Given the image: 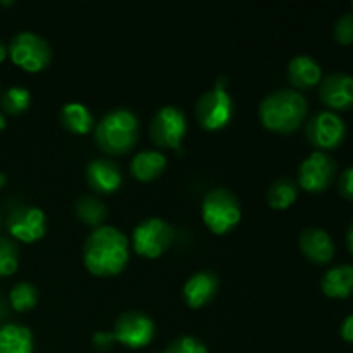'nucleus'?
<instances>
[{
	"label": "nucleus",
	"mask_w": 353,
	"mask_h": 353,
	"mask_svg": "<svg viewBox=\"0 0 353 353\" xmlns=\"http://www.w3.org/2000/svg\"><path fill=\"white\" fill-rule=\"evenodd\" d=\"M130 243L123 231L114 226H100L90 233L83 247L86 269L95 276H116L126 268Z\"/></svg>",
	"instance_id": "obj_1"
},
{
	"label": "nucleus",
	"mask_w": 353,
	"mask_h": 353,
	"mask_svg": "<svg viewBox=\"0 0 353 353\" xmlns=\"http://www.w3.org/2000/svg\"><path fill=\"white\" fill-rule=\"evenodd\" d=\"M309 103L296 90L283 88L269 93L259 105V117L268 130L292 133L305 119Z\"/></svg>",
	"instance_id": "obj_2"
},
{
	"label": "nucleus",
	"mask_w": 353,
	"mask_h": 353,
	"mask_svg": "<svg viewBox=\"0 0 353 353\" xmlns=\"http://www.w3.org/2000/svg\"><path fill=\"white\" fill-rule=\"evenodd\" d=\"M138 117L130 109H114L95 124L97 145L110 155L128 154L138 141Z\"/></svg>",
	"instance_id": "obj_3"
},
{
	"label": "nucleus",
	"mask_w": 353,
	"mask_h": 353,
	"mask_svg": "<svg viewBox=\"0 0 353 353\" xmlns=\"http://www.w3.org/2000/svg\"><path fill=\"white\" fill-rule=\"evenodd\" d=\"M202 217L212 233L224 234L233 230L241 219V207L233 192L214 188L202 202Z\"/></svg>",
	"instance_id": "obj_4"
},
{
	"label": "nucleus",
	"mask_w": 353,
	"mask_h": 353,
	"mask_svg": "<svg viewBox=\"0 0 353 353\" xmlns=\"http://www.w3.org/2000/svg\"><path fill=\"white\" fill-rule=\"evenodd\" d=\"M7 50L14 64L28 72L43 71L54 55L50 43L33 31H21L14 34Z\"/></svg>",
	"instance_id": "obj_5"
},
{
	"label": "nucleus",
	"mask_w": 353,
	"mask_h": 353,
	"mask_svg": "<svg viewBox=\"0 0 353 353\" xmlns=\"http://www.w3.org/2000/svg\"><path fill=\"white\" fill-rule=\"evenodd\" d=\"M226 86V78H219L216 86L203 93L196 102V121L205 130H223L233 117V99L228 93Z\"/></svg>",
	"instance_id": "obj_6"
},
{
	"label": "nucleus",
	"mask_w": 353,
	"mask_h": 353,
	"mask_svg": "<svg viewBox=\"0 0 353 353\" xmlns=\"http://www.w3.org/2000/svg\"><path fill=\"white\" fill-rule=\"evenodd\" d=\"M174 240V231L161 217L143 219L133 230V248L143 257L155 259L164 254Z\"/></svg>",
	"instance_id": "obj_7"
},
{
	"label": "nucleus",
	"mask_w": 353,
	"mask_h": 353,
	"mask_svg": "<svg viewBox=\"0 0 353 353\" xmlns=\"http://www.w3.org/2000/svg\"><path fill=\"white\" fill-rule=\"evenodd\" d=\"M185 134L186 116L179 107L165 105L152 117L150 138L159 147L181 150V141Z\"/></svg>",
	"instance_id": "obj_8"
},
{
	"label": "nucleus",
	"mask_w": 353,
	"mask_h": 353,
	"mask_svg": "<svg viewBox=\"0 0 353 353\" xmlns=\"http://www.w3.org/2000/svg\"><path fill=\"white\" fill-rule=\"evenodd\" d=\"M307 140L316 148L323 150H333L343 143L347 137V126L341 116L333 110H321L314 114L305 126Z\"/></svg>",
	"instance_id": "obj_9"
},
{
	"label": "nucleus",
	"mask_w": 353,
	"mask_h": 353,
	"mask_svg": "<svg viewBox=\"0 0 353 353\" xmlns=\"http://www.w3.org/2000/svg\"><path fill=\"white\" fill-rule=\"evenodd\" d=\"M154 321L140 310H128L121 314L114 324V341H121L130 348H143L154 338Z\"/></svg>",
	"instance_id": "obj_10"
},
{
	"label": "nucleus",
	"mask_w": 353,
	"mask_h": 353,
	"mask_svg": "<svg viewBox=\"0 0 353 353\" xmlns=\"http://www.w3.org/2000/svg\"><path fill=\"white\" fill-rule=\"evenodd\" d=\"M336 176V161L326 152H312L299 168V183L310 193H321Z\"/></svg>",
	"instance_id": "obj_11"
},
{
	"label": "nucleus",
	"mask_w": 353,
	"mask_h": 353,
	"mask_svg": "<svg viewBox=\"0 0 353 353\" xmlns=\"http://www.w3.org/2000/svg\"><path fill=\"white\" fill-rule=\"evenodd\" d=\"M7 230H9L10 236L16 240L33 243L47 233V217L40 207H14L7 216Z\"/></svg>",
	"instance_id": "obj_12"
},
{
	"label": "nucleus",
	"mask_w": 353,
	"mask_h": 353,
	"mask_svg": "<svg viewBox=\"0 0 353 353\" xmlns=\"http://www.w3.org/2000/svg\"><path fill=\"white\" fill-rule=\"evenodd\" d=\"M319 97L324 105L333 110L353 107V76L347 72H331L321 81Z\"/></svg>",
	"instance_id": "obj_13"
},
{
	"label": "nucleus",
	"mask_w": 353,
	"mask_h": 353,
	"mask_svg": "<svg viewBox=\"0 0 353 353\" xmlns=\"http://www.w3.org/2000/svg\"><path fill=\"white\" fill-rule=\"evenodd\" d=\"M86 181L97 193H114L123 185V171L110 159H93L86 165Z\"/></svg>",
	"instance_id": "obj_14"
},
{
	"label": "nucleus",
	"mask_w": 353,
	"mask_h": 353,
	"mask_svg": "<svg viewBox=\"0 0 353 353\" xmlns=\"http://www.w3.org/2000/svg\"><path fill=\"white\" fill-rule=\"evenodd\" d=\"M302 254L314 264H327L334 257V243L330 233L321 228H307L299 238Z\"/></svg>",
	"instance_id": "obj_15"
},
{
	"label": "nucleus",
	"mask_w": 353,
	"mask_h": 353,
	"mask_svg": "<svg viewBox=\"0 0 353 353\" xmlns=\"http://www.w3.org/2000/svg\"><path fill=\"white\" fill-rule=\"evenodd\" d=\"M217 290H219V276L214 271H199L185 283L183 296L192 309H199L207 305L216 296Z\"/></svg>",
	"instance_id": "obj_16"
},
{
	"label": "nucleus",
	"mask_w": 353,
	"mask_h": 353,
	"mask_svg": "<svg viewBox=\"0 0 353 353\" xmlns=\"http://www.w3.org/2000/svg\"><path fill=\"white\" fill-rule=\"evenodd\" d=\"M323 78L319 62L307 54L295 55L288 64V79L296 88H312Z\"/></svg>",
	"instance_id": "obj_17"
},
{
	"label": "nucleus",
	"mask_w": 353,
	"mask_h": 353,
	"mask_svg": "<svg viewBox=\"0 0 353 353\" xmlns=\"http://www.w3.org/2000/svg\"><path fill=\"white\" fill-rule=\"evenodd\" d=\"M323 293L330 299H347L353 293V265H334L327 269L321 281Z\"/></svg>",
	"instance_id": "obj_18"
},
{
	"label": "nucleus",
	"mask_w": 353,
	"mask_h": 353,
	"mask_svg": "<svg viewBox=\"0 0 353 353\" xmlns=\"http://www.w3.org/2000/svg\"><path fill=\"white\" fill-rule=\"evenodd\" d=\"M168 159L162 152L141 150L131 159V174L140 181H154L164 172Z\"/></svg>",
	"instance_id": "obj_19"
},
{
	"label": "nucleus",
	"mask_w": 353,
	"mask_h": 353,
	"mask_svg": "<svg viewBox=\"0 0 353 353\" xmlns=\"http://www.w3.org/2000/svg\"><path fill=\"white\" fill-rule=\"evenodd\" d=\"M0 353H33V333L23 324L0 327Z\"/></svg>",
	"instance_id": "obj_20"
},
{
	"label": "nucleus",
	"mask_w": 353,
	"mask_h": 353,
	"mask_svg": "<svg viewBox=\"0 0 353 353\" xmlns=\"http://www.w3.org/2000/svg\"><path fill=\"white\" fill-rule=\"evenodd\" d=\"M61 123L62 126L68 128L69 131L78 134H85L93 130L95 126V119L93 114L86 105L79 102H69L62 105L61 109Z\"/></svg>",
	"instance_id": "obj_21"
},
{
	"label": "nucleus",
	"mask_w": 353,
	"mask_h": 353,
	"mask_svg": "<svg viewBox=\"0 0 353 353\" xmlns=\"http://www.w3.org/2000/svg\"><path fill=\"white\" fill-rule=\"evenodd\" d=\"M74 212L83 223L93 228L103 226L102 223L109 216V210L103 205L102 200H99L93 195H83L81 199H78L74 205Z\"/></svg>",
	"instance_id": "obj_22"
},
{
	"label": "nucleus",
	"mask_w": 353,
	"mask_h": 353,
	"mask_svg": "<svg viewBox=\"0 0 353 353\" xmlns=\"http://www.w3.org/2000/svg\"><path fill=\"white\" fill-rule=\"evenodd\" d=\"M299 196V186L292 178H279L269 186L268 190V203L272 209H288L293 205Z\"/></svg>",
	"instance_id": "obj_23"
},
{
	"label": "nucleus",
	"mask_w": 353,
	"mask_h": 353,
	"mask_svg": "<svg viewBox=\"0 0 353 353\" xmlns=\"http://www.w3.org/2000/svg\"><path fill=\"white\" fill-rule=\"evenodd\" d=\"M38 302V288L33 283L21 281L12 286L9 293V303L17 312H26L33 309Z\"/></svg>",
	"instance_id": "obj_24"
},
{
	"label": "nucleus",
	"mask_w": 353,
	"mask_h": 353,
	"mask_svg": "<svg viewBox=\"0 0 353 353\" xmlns=\"http://www.w3.org/2000/svg\"><path fill=\"white\" fill-rule=\"evenodd\" d=\"M31 102V93L28 88L23 86H10L3 92L0 103H2V110H6L10 116H19V114L26 112Z\"/></svg>",
	"instance_id": "obj_25"
},
{
	"label": "nucleus",
	"mask_w": 353,
	"mask_h": 353,
	"mask_svg": "<svg viewBox=\"0 0 353 353\" xmlns=\"http://www.w3.org/2000/svg\"><path fill=\"white\" fill-rule=\"evenodd\" d=\"M19 268V247L14 240L0 236V278L14 274Z\"/></svg>",
	"instance_id": "obj_26"
},
{
	"label": "nucleus",
	"mask_w": 353,
	"mask_h": 353,
	"mask_svg": "<svg viewBox=\"0 0 353 353\" xmlns=\"http://www.w3.org/2000/svg\"><path fill=\"white\" fill-rule=\"evenodd\" d=\"M164 353H209L207 347L199 340V338L193 336H179L174 341L169 343V347L165 348Z\"/></svg>",
	"instance_id": "obj_27"
},
{
	"label": "nucleus",
	"mask_w": 353,
	"mask_h": 353,
	"mask_svg": "<svg viewBox=\"0 0 353 353\" xmlns=\"http://www.w3.org/2000/svg\"><path fill=\"white\" fill-rule=\"evenodd\" d=\"M333 37L340 45L353 43V12L341 14L333 26Z\"/></svg>",
	"instance_id": "obj_28"
},
{
	"label": "nucleus",
	"mask_w": 353,
	"mask_h": 353,
	"mask_svg": "<svg viewBox=\"0 0 353 353\" xmlns=\"http://www.w3.org/2000/svg\"><path fill=\"white\" fill-rule=\"evenodd\" d=\"M338 190H340L343 199H348L353 202V165L341 172V176L338 178Z\"/></svg>",
	"instance_id": "obj_29"
},
{
	"label": "nucleus",
	"mask_w": 353,
	"mask_h": 353,
	"mask_svg": "<svg viewBox=\"0 0 353 353\" xmlns=\"http://www.w3.org/2000/svg\"><path fill=\"white\" fill-rule=\"evenodd\" d=\"M112 341H114L112 333H105V331H99V333L93 336V345H95L99 350H105V348H109L110 345H112Z\"/></svg>",
	"instance_id": "obj_30"
},
{
	"label": "nucleus",
	"mask_w": 353,
	"mask_h": 353,
	"mask_svg": "<svg viewBox=\"0 0 353 353\" xmlns=\"http://www.w3.org/2000/svg\"><path fill=\"white\" fill-rule=\"evenodd\" d=\"M340 333H341V338H343L345 341L353 343V314H350V316L343 321Z\"/></svg>",
	"instance_id": "obj_31"
},
{
	"label": "nucleus",
	"mask_w": 353,
	"mask_h": 353,
	"mask_svg": "<svg viewBox=\"0 0 353 353\" xmlns=\"http://www.w3.org/2000/svg\"><path fill=\"white\" fill-rule=\"evenodd\" d=\"M7 314H9V307H7L6 299H3V296L0 295V321L6 319Z\"/></svg>",
	"instance_id": "obj_32"
},
{
	"label": "nucleus",
	"mask_w": 353,
	"mask_h": 353,
	"mask_svg": "<svg viewBox=\"0 0 353 353\" xmlns=\"http://www.w3.org/2000/svg\"><path fill=\"white\" fill-rule=\"evenodd\" d=\"M347 247L353 254V221L350 226H348V231H347Z\"/></svg>",
	"instance_id": "obj_33"
},
{
	"label": "nucleus",
	"mask_w": 353,
	"mask_h": 353,
	"mask_svg": "<svg viewBox=\"0 0 353 353\" xmlns=\"http://www.w3.org/2000/svg\"><path fill=\"white\" fill-rule=\"evenodd\" d=\"M7 54H9V50H7V45L0 40V62L7 57Z\"/></svg>",
	"instance_id": "obj_34"
},
{
	"label": "nucleus",
	"mask_w": 353,
	"mask_h": 353,
	"mask_svg": "<svg viewBox=\"0 0 353 353\" xmlns=\"http://www.w3.org/2000/svg\"><path fill=\"white\" fill-rule=\"evenodd\" d=\"M6 126H7V121H6V117H3V114L0 112V131L6 130Z\"/></svg>",
	"instance_id": "obj_35"
},
{
	"label": "nucleus",
	"mask_w": 353,
	"mask_h": 353,
	"mask_svg": "<svg viewBox=\"0 0 353 353\" xmlns=\"http://www.w3.org/2000/svg\"><path fill=\"white\" fill-rule=\"evenodd\" d=\"M6 181H7L6 174H3V172H0V188H2V186L6 185Z\"/></svg>",
	"instance_id": "obj_36"
},
{
	"label": "nucleus",
	"mask_w": 353,
	"mask_h": 353,
	"mask_svg": "<svg viewBox=\"0 0 353 353\" xmlns=\"http://www.w3.org/2000/svg\"><path fill=\"white\" fill-rule=\"evenodd\" d=\"M352 7H353V2H352Z\"/></svg>",
	"instance_id": "obj_37"
}]
</instances>
